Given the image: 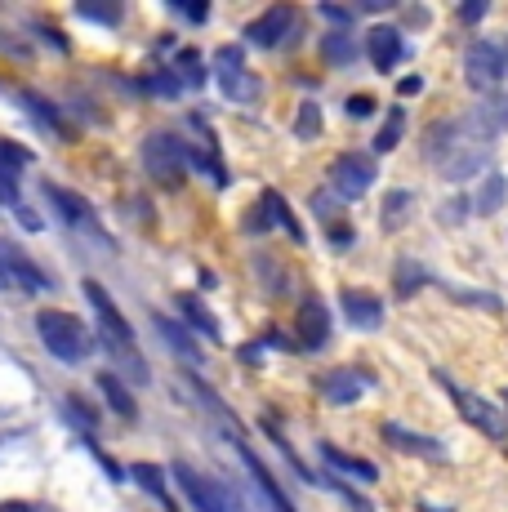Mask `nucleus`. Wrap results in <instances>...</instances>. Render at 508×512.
I'll return each mask as SVG.
<instances>
[{
    "mask_svg": "<svg viewBox=\"0 0 508 512\" xmlns=\"http://www.w3.org/2000/svg\"><path fill=\"white\" fill-rule=\"evenodd\" d=\"M85 299H90L94 317H99V334H103V343L116 352V357L125 361V366H134V374H139V379H148V366H143V357H139V343H134V330H130V321L121 317V308L112 303V294H107L99 281H85Z\"/></svg>",
    "mask_w": 508,
    "mask_h": 512,
    "instance_id": "f257e3e1",
    "label": "nucleus"
},
{
    "mask_svg": "<svg viewBox=\"0 0 508 512\" xmlns=\"http://www.w3.org/2000/svg\"><path fill=\"white\" fill-rule=\"evenodd\" d=\"M36 334H41L45 348H50L58 361H67V366L90 357V330H85L81 317H72V312H41V317H36Z\"/></svg>",
    "mask_w": 508,
    "mask_h": 512,
    "instance_id": "f03ea898",
    "label": "nucleus"
},
{
    "mask_svg": "<svg viewBox=\"0 0 508 512\" xmlns=\"http://www.w3.org/2000/svg\"><path fill=\"white\" fill-rule=\"evenodd\" d=\"M433 379L446 388V397L455 401V410L464 415V423H473L482 437H491V441H504V437H508V415H504L500 406H491L486 397H477V392L459 388V383H455L446 370H433Z\"/></svg>",
    "mask_w": 508,
    "mask_h": 512,
    "instance_id": "7ed1b4c3",
    "label": "nucleus"
},
{
    "mask_svg": "<svg viewBox=\"0 0 508 512\" xmlns=\"http://www.w3.org/2000/svg\"><path fill=\"white\" fill-rule=\"evenodd\" d=\"M143 170L161 187H179L183 170H188V147L174 139V134H148V143H143Z\"/></svg>",
    "mask_w": 508,
    "mask_h": 512,
    "instance_id": "20e7f679",
    "label": "nucleus"
},
{
    "mask_svg": "<svg viewBox=\"0 0 508 512\" xmlns=\"http://www.w3.org/2000/svg\"><path fill=\"white\" fill-rule=\"evenodd\" d=\"M0 290H23V294H41L50 290V281H45V272L36 268L32 259H27L18 245L0 241Z\"/></svg>",
    "mask_w": 508,
    "mask_h": 512,
    "instance_id": "39448f33",
    "label": "nucleus"
},
{
    "mask_svg": "<svg viewBox=\"0 0 508 512\" xmlns=\"http://www.w3.org/2000/svg\"><path fill=\"white\" fill-rule=\"evenodd\" d=\"M464 81L473 90H495L504 81V45L500 41H473L464 54Z\"/></svg>",
    "mask_w": 508,
    "mask_h": 512,
    "instance_id": "423d86ee",
    "label": "nucleus"
},
{
    "mask_svg": "<svg viewBox=\"0 0 508 512\" xmlns=\"http://www.w3.org/2000/svg\"><path fill=\"white\" fill-rule=\"evenodd\" d=\"M375 179H379L375 161H370L366 152H344L335 165H330V187H335L344 201H357V196H366Z\"/></svg>",
    "mask_w": 508,
    "mask_h": 512,
    "instance_id": "0eeeda50",
    "label": "nucleus"
},
{
    "mask_svg": "<svg viewBox=\"0 0 508 512\" xmlns=\"http://www.w3.org/2000/svg\"><path fill=\"white\" fill-rule=\"evenodd\" d=\"M170 472H174V481L183 486V495L192 499V508H197V512H232L228 490H223L214 477H201V472L188 468V464H174Z\"/></svg>",
    "mask_w": 508,
    "mask_h": 512,
    "instance_id": "6e6552de",
    "label": "nucleus"
},
{
    "mask_svg": "<svg viewBox=\"0 0 508 512\" xmlns=\"http://www.w3.org/2000/svg\"><path fill=\"white\" fill-rule=\"evenodd\" d=\"M45 201L58 210V219L67 223V228L76 232H94L99 236V214H94V205L85 201L81 192H72V187H58V183H45Z\"/></svg>",
    "mask_w": 508,
    "mask_h": 512,
    "instance_id": "1a4fd4ad",
    "label": "nucleus"
},
{
    "mask_svg": "<svg viewBox=\"0 0 508 512\" xmlns=\"http://www.w3.org/2000/svg\"><path fill=\"white\" fill-rule=\"evenodd\" d=\"M214 72H219L223 81V94L228 98H259V81L254 76H246V54H241L237 45H223L219 54H214Z\"/></svg>",
    "mask_w": 508,
    "mask_h": 512,
    "instance_id": "9d476101",
    "label": "nucleus"
},
{
    "mask_svg": "<svg viewBox=\"0 0 508 512\" xmlns=\"http://www.w3.org/2000/svg\"><path fill=\"white\" fill-rule=\"evenodd\" d=\"M379 437H384L393 450H406V455H415V459H433V464L446 459L442 441L424 437V432H410V428H402V423H379Z\"/></svg>",
    "mask_w": 508,
    "mask_h": 512,
    "instance_id": "9b49d317",
    "label": "nucleus"
},
{
    "mask_svg": "<svg viewBox=\"0 0 508 512\" xmlns=\"http://www.w3.org/2000/svg\"><path fill=\"white\" fill-rule=\"evenodd\" d=\"M295 9L290 5H272V9H263L259 18H250L246 23V41L254 45H277V41H286L290 36V27H295Z\"/></svg>",
    "mask_w": 508,
    "mask_h": 512,
    "instance_id": "f8f14e48",
    "label": "nucleus"
},
{
    "mask_svg": "<svg viewBox=\"0 0 508 512\" xmlns=\"http://www.w3.org/2000/svg\"><path fill=\"white\" fill-rule=\"evenodd\" d=\"M339 308H344V317L353 321L357 330H375L379 321H384V299L370 290H357V285H344V290H339Z\"/></svg>",
    "mask_w": 508,
    "mask_h": 512,
    "instance_id": "ddd939ff",
    "label": "nucleus"
},
{
    "mask_svg": "<svg viewBox=\"0 0 508 512\" xmlns=\"http://www.w3.org/2000/svg\"><path fill=\"white\" fill-rule=\"evenodd\" d=\"M464 125L477 134V139L495 143L508 130V94H495V98H486L482 107H473V112L464 116Z\"/></svg>",
    "mask_w": 508,
    "mask_h": 512,
    "instance_id": "4468645a",
    "label": "nucleus"
},
{
    "mask_svg": "<svg viewBox=\"0 0 508 512\" xmlns=\"http://www.w3.org/2000/svg\"><path fill=\"white\" fill-rule=\"evenodd\" d=\"M317 388L326 392V401H335V406H348V401H357L361 392L370 388V374L366 370H326L317 379Z\"/></svg>",
    "mask_w": 508,
    "mask_h": 512,
    "instance_id": "2eb2a0df",
    "label": "nucleus"
},
{
    "mask_svg": "<svg viewBox=\"0 0 508 512\" xmlns=\"http://www.w3.org/2000/svg\"><path fill=\"white\" fill-rule=\"evenodd\" d=\"M366 54H370V63H375L379 72H393V67L402 63V54H406L402 32H397V27H375V32L366 36Z\"/></svg>",
    "mask_w": 508,
    "mask_h": 512,
    "instance_id": "dca6fc26",
    "label": "nucleus"
},
{
    "mask_svg": "<svg viewBox=\"0 0 508 512\" xmlns=\"http://www.w3.org/2000/svg\"><path fill=\"white\" fill-rule=\"evenodd\" d=\"M237 450H241V459H246L250 477L259 481V490H263V495H268V508H272V512H295V508H290V499H286V490H281V486H277V477H272V472H268V464H263V459L254 455L250 446H241V441H237Z\"/></svg>",
    "mask_w": 508,
    "mask_h": 512,
    "instance_id": "f3484780",
    "label": "nucleus"
},
{
    "mask_svg": "<svg viewBox=\"0 0 508 512\" xmlns=\"http://www.w3.org/2000/svg\"><path fill=\"white\" fill-rule=\"evenodd\" d=\"M326 334H330V317L321 308V299H304V308H299V343L304 348H321Z\"/></svg>",
    "mask_w": 508,
    "mask_h": 512,
    "instance_id": "a211bd4d",
    "label": "nucleus"
},
{
    "mask_svg": "<svg viewBox=\"0 0 508 512\" xmlns=\"http://www.w3.org/2000/svg\"><path fill=\"white\" fill-rule=\"evenodd\" d=\"M259 214H263V219H259V223H250V232L268 228V223H281V228H286L290 236H295V241H304V228H299V223H295V214H290V205L281 201L277 192H263V196H259Z\"/></svg>",
    "mask_w": 508,
    "mask_h": 512,
    "instance_id": "6ab92c4d",
    "label": "nucleus"
},
{
    "mask_svg": "<svg viewBox=\"0 0 508 512\" xmlns=\"http://www.w3.org/2000/svg\"><path fill=\"white\" fill-rule=\"evenodd\" d=\"M508 201V179L500 170H491L482 179V187H477V196H473V210L477 214H500V205Z\"/></svg>",
    "mask_w": 508,
    "mask_h": 512,
    "instance_id": "aec40b11",
    "label": "nucleus"
},
{
    "mask_svg": "<svg viewBox=\"0 0 508 512\" xmlns=\"http://www.w3.org/2000/svg\"><path fill=\"white\" fill-rule=\"evenodd\" d=\"M99 392H103V401H107V406H112L121 419H139V406H134L130 388H125V383L116 379V374H107V370L99 374Z\"/></svg>",
    "mask_w": 508,
    "mask_h": 512,
    "instance_id": "412c9836",
    "label": "nucleus"
},
{
    "mask_svg": "<svg viewBox=\"0 0 508 512\" xmlns=\"http://www.w3.org/2000/svg\"><path fill=\"white\" fill-rule=\"evenodd\" d=\"M174 303H179V312L188 317V326H192V330H201L205 339H219V321L210 317V308H205L201 299H192V294H179Z\"/></svg>",
    "mask_w": 508,
    "mask_h": 512,
    "instance_id": "4be33fe9",
    "label": "nucleus"
},
{
    "mask_svg": "<svg viewBox=\"0 0 508 512\" xmlns=\"http://www.w3.org/2000/svg\"><path fill=\"white\" fill-rule=\"evenodd\" d=\"M321 459H330V464H335L339 472H353V477H361V481H375L379 477V468L375 464H366V459H353V455H344V450L339 446H321Z\"/></svg>",
    "mask_w": 508,
    "mask_h": 512,
    "instance_id": "5701e85b",
    "label": "nucleus"
},
{
    "mask_svg": "<svg viewBox=\"0 0 508 512\" xmlns=\"http://www.w3.org/2000/svg\"><path fill=\"white\" fill-rule=\"evenodd\" d=\"M321 54H326L335 67H353L357 63V45H353V36L348 32H330L326 41H321Z\"/></svg>",
    "mask_w": 508,
    "mask_h": 512,
    "instance_id": "b1692460",
    "label": "nucleus"
},
{
    "mask_svg": "<svg viewBox=\"0 0 508 512\" xmlns=\"http://www.w3.org/2000/svg\"><path fill=\"white\" fill-rule=\"evenodd\" d=\"M402 130H406V112L402 107H388V121L379 125V134H375V152H393V147L402 143Z\"/></svg>",
    "mask_w": 508,
    "mask_h": 512,
    "instance_id": "393cba45",
    "label": "nucleus"
},
{
    "mask_svg": "<svg viewBox=\"0 0 508 512\" xmlns=\"http://www.w3.org/2000/svg\"><path fill=\"white\" fill-rule=\"evenodd\" d=\"M134 481H139L143 490H148L152 499H161V504H170V490H165V472L156 468V464H134Z\"/></svg>",
    "mask_w": 508,
    "mask_h": 512,
    "instance_id": "a878e982",
    "label": "nucleus"
},
{
    "mask_svg": "<svg viewBox=\"0 0 508 512\" xmlns=\"http://www.w3.org/2000/svg\"><path fill=\"white\" fill-rule=\"evenodd\" d=\"M424 281H428V272L419 268L415 259H402V263H397V272H393V285H397V294H402V299H410V294H415V290H419V285H424Z\"/></svg>",
    "mask_w": 508,
    "mask_h": 512,
    "instance_id": "bb28decb",
    "label": "nucleus"
},
{
    "mask_svg": "<svg viewBox=\"0 0 508 512\" xmlns=\"http://www.w3.org/2000/svg\"><path fill=\"white\" fill-rule=\"evenodd\" d=\"M156 330L165 334V343H174V348H179V357H188V361H201L197 357V343L188 339V334H183L179 326H174V321H165V317H156Z\"/></svg>",
    "mask_w": 508,
    "mask_h": 512,
    "instance_id": "cd10ccee",
    "label": "nucleus"
},
{
    "mask_svg": "<svg viewBox=\"0 0 508 512\" xmlns=\"http://www.w3.org/2000/svg\"><path fill=\"white\" fill-rule=\"evenodd\" d=\"M410 201H415V196H410V192H388V201H384V228H388V232H393V228H402V223H406Z\"/></svg>",
    "mask_w": 508,
    "mask_h": 512,
    "instance_id": "c85d7f7f",
    "label": "nucleus"
},
{
    "mask_svg": "<svg viewBox=\"0 0 508 512\" xmlns=\"http://www.w3.org/2000/svg\"><path fill=\"white\" fill-rule=\"evenodd\" d=\"M295 134H299V139H317V134H321V112H317V107H312V103H304V107H299Z\"/></svg>",
    "mask_w": 508,
    "mask_h": 512,
    "instance_id": "c756f323",
    "label": "nucleus"
},
{
    "mask_svg": "<svg viewBox=\"0 0 508 512\" xmlns=\"http://www.w3.org/2000/svg\"><path fill=\"white\" fill-rule=\"evenodd\" d=\"M63 410H67V415H72V419H76V428H81V432L99 428V419H94V410H90V406H85V401H81V397H67V401H63Z\"/></svg>",
    "mask_w": 508,
    "mask_h": 512,
    "instance_id": "7c9ffc66",
    "label": "nucleus"
},
{
    "mask_svg": "<svg viewBox=\"0 0 508 512\" xmlns=\"http://www.w3.org/2000/svg\"><path fill=\"white\" fill-rule=\"evenodd\" d=\"M81 18H94V23L116 27L121 23V5H81Z\"/></svg>",
    "mask_w": 508,
    "mask_h": 512,
    "instance_id": "2f4dec72",
    "label": "nucleus"
},
{
    "mask_svg": "<svg viewBox=\"0 0 508 512\" xmlns=\"http://www.w3.org/2000/svg\"><path fill=\"white\" fill-rule=\"evenodd\" d=\"M27 161H32L27 147H14L9 139H0V165H5V170H18V165H27Z\"/></svg>",
    "mask_w": 508,
    "mask_h": 512,
    "instance_id": "473e14b6",
    "label": "nucleus"
},
{
    "mask_svg": "<svg viewBox=\"0 0 508 512\" xmlns=\"http://www.w3.org/2000/svg\"><path fill=\"white\" fill-rule=\"evenodd\" d=\"M179 67H183V81H192V85H201V81H205L197 49H183V54H179Z\"/></svg>",
    "mask_w": 508,
    "mask_h": 512,
    "instance_id": "72a5a7b5",
    "label": "nucleus"
},
{
    "mask_svg": "<svg viewBox=\"0 0 508 512\" xmlns=\"http://www.w3.org/2000/svg\"><path fill=\"white\" fill-rule=\"evenodd\" d=\"M9 201H18V179H14V170L0 165V205H9Z\"/></svg>",
    "mask_w": 508,
    "mask_h": 512,
    "instance_id": "f704fd0d",
    "label": "nucleus"
},
{
    "mask_svg": "<svg viewBox=\"0 0 508 512\" xmlns=\"http://www.w3.org/2000/svg\"><path fill=\"white\" fill-rule=\"evenodd\" d=\"M464 210H473V201H464V196H455L451 205H442V219H446V223H464Z\"/></svg>",
    "mask_w": 508,
    "mask_h": 512,
    "instance_id": "c9c22d12",
    "label": "nucleus"
},
{
    "mask_svg": "<svg viewBox=\"0 0 508 512\" xmlns=\"http://www.w3.org/2000/svg\"><path fill=\"white\" fill-rule=\"evenodd\" d=\"M143 85H148V90H156V94H179V81H174V76H148V81H143Z\"/></svg>",
    "mask_w": 508,
    "mask_h": 512,
    "instance_id": "e433bc0d",
    "label": "nucleus"
},
{
    "mask_svg": "<svg viewBox=\"0 0 508 512\" xmlns=\"http://www.w3.org/2000/svg\"><path fill=\"white\" fill-rule=\"evenodd\" d=\"M344 112H353V116H370V112H375V98H370V94H353V98H348Z\"/></svg>",
    "mask_w": 508,
    "mask_h": 512,
    "instance_id": "4c0bfd02",
    "label": "nucleus"
},
{
    "mask_svg": "<svg viewBox=\"0 0 508 512\" xmlns=\"http://www.w3.org/2000/svg\"><path fill=\"white\" fill-rule=\"evenodd\" d=\"M0 512H54L45 504H27V499H9V504H0Z\"/></svg>",
    "mask_w": 508,
    "mask_h": 512,
    "instance_id": "58836bf2",
    "label": "nucleus"
},
{
    "mask_svg": "<svg viewBox=\"0 0 508 512\" xmlns=\"http://www.w3.org/2000/svg\"><path fill=\"white\" fill-rule=\"evenodd\" d=\"M174 9H179V14H188L192 23H205V18H210V9H205V5H179V0H174Z\"/></svg>",
    "mask_w": 508,
    "mask_h": 512,
    "instance_id": "ea45409f",
    "label": "nucleus"
},
{
    "mask_svg": "<svg viewBox=\"0 0 508 512\" xmlns=\"http://www.w3.org/2000/svg\"><path fill=\"white\" fill-rule=\"evenodd\" d=\"M486 14V0H473V5H464L459 9V18H464V23H477V18Z\"/></svg>",
    "mask_w": 508,
    "mask_h": 512,
    "instance_id": "a19ab883",
    "label": "nucleus"
},
{
    "mask_svg": "<svg viewBox=\"0 0 508 512\" xmlns=\"http://www.w3.org/2000/svg\"><path fill=\"white\" fill-rule=\"evenodd\" d=\"M321 14H326V18H335V23H353V9H335V5H321Z\"/></svg>",
    "mask_w": 508,
    "mask_h": 512,
    "instance_id": "79ce46f5",
    "label": "nucleus"
},
{
    "mask_svg": "<svg viewBox=\"0 0 508 512\" xmlns=\"http://www.w3.org/2000/svg\"><path fill=\"white\" fill-rule=\"evenodd\" d=\"M330 241H335V245H353V228H339V223H335V228H330Z\"/></svg>",
    "mask_w": 508,
    "mask_h": 512,
    "instance_id": "37998d69",
    "label": "nucleus"
},
{
    "mask_svg": "<svg viewBox=\"0 0 508 512\" xmlns=\"http://www.w3.org/2000/svg\"><path fill=\"white\" fill-rule=\"evenodd\" d=\"M419 90H424V81H419V76H406V81L397 85V94H419Z\"/></svg>",
    "mask_w": 508,
    "mask_h": 512,
    "instance_id": "c03bdc74",
    "label": "nucleus"
},
{
    "mask_svg": "<svg viewBox=\"0 0 508 512\" xmlns=\"http://www.w3.org/2000/svg\"><path fill=\"white\" fill-rule=\"evenodd\" d=\"M504 45V81H508V41H500Z\"/></svg>",
    "mask_w": 508,
    "mask_h": 512,
    "instance_id": "a18cd8bd",
    "label": "nucleus"
},
{
    "mask_svg": "<svg viewBox=\"0 0 508 512\" xmlns=\"http://www.w3.org/2000/svg\"><path fill=\"white\" fill-rule=\"evenodd\" d=\"M504 406H508V388H504Z\"/></svg>",
    "mask_w": 508,
    "mask_h": 512,
    "instance_id": "49530a36",
    "label": "nucleus"
}]
</instances>
